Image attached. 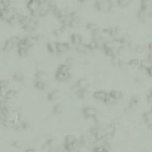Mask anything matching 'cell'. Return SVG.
I'll use <instances>...</instances> for the list:
<instances>
[{
	"label": "cell",
	"mask_w": 152,
	"mask_h": 152,
	"mask_svg": "<svg viewBox=\"0 0 152 152\" xmlns=\"http://www.w3.org/2000/svg\"><path fill=\"white\" fill-rule=\"evenodd\" d=\"M70 75L69 65L66 64H62L59 66L56 71V78L58 80H66Z\"/></svg>",
	"instance_id": "277c9868"
},
{
	"label": "cell",
	"mask_w": 152,
	"mask_h": 152,
	"mask_svg": "<svg viewBox=\"0 0 152 152\" xmlns=\"http://www.w3.org/2000/svg\"><path fill=\"white\" fill-rule=\"evenodd\" d=\"M21 23L23 25L24 28L25 29H32L33 27H34L36 24V21L34 19V18H31V17H23L22 18V21Z\"/></svg>",
	"instance_id": "8992f818"
},
{
	"label": "cell",
	"mask_w": 152,
	"mask_h": 152,
	"mask_svg": "<svg viewBox=\"0 0 152 152\" xmlns=\"http://www.w3.org/2000/svg\"><path fill=\"white\" fill-rule=\"evenodd\" d=\"M94 97L97 99L104 103H114L121 97V94L119 91H113L110 92H106L104 91H98L95 92Z\"/></svg>",
	"instance_id": "7a4b0ae2"
},
{
	"label": "cell",
	"mask_w": 152,
	"mask_h": 152,
	"mask_svg": "<svg viewBox=\"0 0 152 152\" xmlns=\"http://www.w3.org/2000/svg\"><path fill=\"white\" fill-rule=\"evenodd\" d=\"M151 5L152 2H143L140 8L139 18L142 20H148L151 17L152 11H151Z\"/></svg>",
	"instance_id": "3957f363"
},
{
	"label": "cell",
	"mask_w": 152,
	"mask_h": 152,
	"mask_svg": "<svg viewBox=\"0 0 152 152\" xmlns=\"http://www.w3.org/2000/svg\"><path fill=\"white\" fill-rule=\"evenodd\" d=\"M148 100L149 103L152 104V87L151 88L150 91H149V94L148 95Z\"/></svg>",
	"instance_id": "ba28073f"
},
{
	"label": "cell",
	"mask_w": 152,
	"mask_h": 152,
	"mask_svg": "<svg viewBox=\"0 0 152 152\" xmlns=\"http://www.w3.org/2000/svg\"><path fill=\"white\" fill-rule=\"evenodd\" d=\"M78 140L75 136H69L65 138V147L68 150H72L77 145Z\"/></svg>",
	"instance_id": "52a82bcc"
},
{
	"label": "cell",
	"mask_w": 152,
	"mask_h": 152,
	"mask_svg": "<svg viewBox=\"0 0 152 152\" xmlns=\"http://www.w3.org/2000/svg\"><path fill=\"white\" fill-rule=\"evenodd\" d=\"M47 47L48 49L52 53H60L67 49L68 44L60 42H50L49 44H48Z\"/></svg>",
	"instance_id": "5b68a950"
},
{
	"label": "cell",
	"mask_w": 152,
	"mask_h": 152,
	"mask_svg": "<svg viewBox=\"0 0 152 152\" xmlns=\"http://www.w3.org/2000/svg\"><path fill=\"white\" fill-rule=\"evenodd\" d=\"M50 7V2H48L34 1V2H27V8L35 15H45L48 12Z\"/></svg>",
	"instance_id": "6da1fadb"
}]
</instances>
